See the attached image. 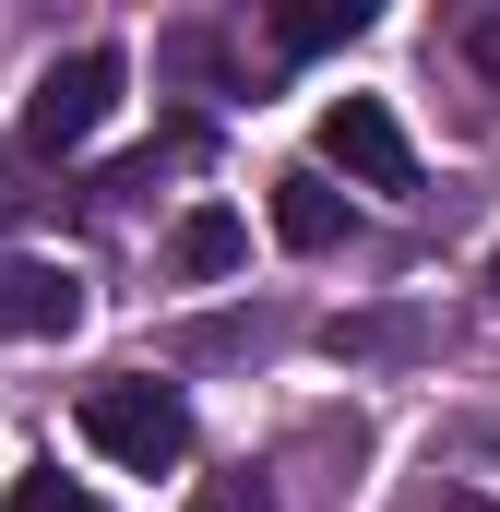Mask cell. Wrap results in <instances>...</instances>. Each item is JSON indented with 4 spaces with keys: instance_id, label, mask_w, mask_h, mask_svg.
Here are the masks:
<instances>
[{
    "instance_id": "30bf717a",
    "label": "cell",
    "mask_w": 500,
    "mask_h": 512,
    "mask_svg": "<svg viewBox=\"0 0 500 512\" xmlns=\"http://www.w3.org/2000/svg\"><path fill=\"white\" fill-rule=\"evenodd\" d=\"M465 60H477V72H489V84H500V0H489V12H477V24H465Z\"/></svg>"
},
{
    "instance_id": "ba28073f",
    "label": "cell",
    "mask_w": 500,
    "mask_h": 512,
    "mask_svg": "<svg viewBox=\"0 0 500 512\" xmlns=\"http://www.w3.org/2000/svg\"><path fill=\"white\" fill-rule=\"evenodd\" d=\"M417 346V322L405 310H370V322H334V358H405Z\"/></svg>"
},
{
    "instance_id": "52a82bcc",
    "label": "cell",
    "mask_w": 500,
    "mask_h": 512,
    "mask_svg": "<svg viewBox=\"0 0 500 512\" xmlns=\"http://www.w3.org/2000/svg\"><path fill=\"white\" fill-rule=\"evenodd\" d=\"M346 36H370V0H298V12H274V48L286 60H322Z\"/></svg>"
},
{
    "instance_id": "8fae6325",
    "label": "cell",
    "mask_w": 500,
    "mask_h": 512,
    "mask_svg": "<svg viewBox=\"0 0 500 512\" xmlns=\"http://www.w3.org/2000/svg\"><path fill=\"white\" fill-rule=\"evenodd\" d=\"M191 512H262V489H239V477H227V489H203Z\"/></svg>"
},
{
    "instance_id": "4fadbf2b",
    "label": "cell",
    "mask_w": 500,
    "mask_h": 512,
    "mask_svg": "<svg viewBox=\"0 0 500 512\" xmlns=\"http://www.w3.org/2000/svg\"><path fill=\"white\" fill-rule=\"evenodd\" d=\"M453 512H500V501H453Z\"/></svg>"
},
{
    "instance_id": "5bb4252c",
    "label": "cell",
    "mask_w": 500,
    "mask_h": 512,
    "mask_svg": "<svg viewBox=\"0 0 500 512\" xmlns=\"http://www.w3.org/2000/svg\"><path fill=\"white\" fill-rule=\"evenodd\" d=\"M489 453H500V429H489Z\"/></svg>"
},
{
    "instance_id": "6da1fadb",
    "label": "cell",
    "mask_w": 500,
    "mask_h": 512,
    "mask_svg": "<svg viewBox=\"0 0 500 512\" xmlns=\"http://www.w3.org/2000/svg\"><path fill=\"white\" fill-rule=\"evenodd\" d=\"M84 441H96L108 465H131V477H167V465L191 453V405H179V382H143V370H120V382L84 393Z\"/></svg>"
},
{
    "instance_id": "5b68a950",
    "label": "cell",
    "mask_w": 500,
    "mask_h": 512,
    "mask_svg": "<svg viewBox=\"0 0 500 512\" xmlns=\"http://www.w3.org/2000/svg\"><path fill=\"white\" fill-rule=\"evenodd\" d=\"M274 239H286V251H334V239H346V191H334L322 167H286V179H274Z\"/></svg>"
},
{
    "instance_id": "8992f818",
    "label": "cell",
    "mask_w": 500,
    "mask_h": 512,
    "mask_svg": "<svg viewBox=\"0 0 500 512\" xmlns=\"http://www.w3.org/2000/svg\"><path fill=\"white\" fill-rule=\"evenodd\" d=\"M239 251H250V227L227 215V203H191V215H179V239H167L179 274H239Z\"/></svg>"
},
{
    "instance_id": "277c9868",
    "label": "cell",
    "mask_w": 500,
    "mask_h": 512,
    "mask_svg": "<svg viewBox=\"0 0 500 512\" xmlns=\"http://www.w3.org/2000/svg\"><path fill=\"white\" fill-rule=\"evenodd\" d=\"M72 322H84V274H72V262L0 251V334H24V346H60Z\"/></svg>"
},
{
    "instance_id": "7a4b0ae2",
    "label": "cell",
    "mask_w": 500,
    "mask_h": 512,
    "mask_svg": "<svg viewBox=\"0 0 500 512\" xmlns=\"http://www.w3.org/2000/svg\"><path fill=\"white\" fill-rule=\"evenodd\" d=\"M120 84H131L120 48H72V60H48L36 96H24V155H72V143H96L108 108H120Z\"/></svg>"
},
{
    "instance_id": "9c48e42d",
    "label": "cell",
    "mask_w": 500,
    "mask_h": 512,
    "mask_svg": "<svg viewBox=\"0 0 500 512\" xmlns=\"http://www.w3.org/2000/svg\"><path fill=\"white\" fill-rule=\"evenodd\" d=\"M0 512H108V501H84L72 477H12V501Z\"/></svg>"
},
{
    "instance_id": "7c38bea8",
    "label": "cell",
    "mask_w": 500,
    "mask_h": 512,
    "mask_svg": "<svg viewBox=\"0 0 500 512\" xmlns=\"http://www.w3.org/2000/svg\"><path fill=\"white\" fill-rule=\"evenodd\" d=\"M489 310H500V251H489Z\"/></svg>"
},
{
    "instance_id": "3957f363",
    "label": "cell",
    "mask_w": 500,
    "mask_h": 512,
    "mask_svg": "<svg viewBox=\"0 0 500 512\" xmlns=\"http://www.w3.org/2000/svg\"><path fill=\"white\" fill-rule=\"evenodd\" d=\"M322 167H346L358 191H417V143L381 96H334L322 108Z\"/></svg>"
}]
</instances>
